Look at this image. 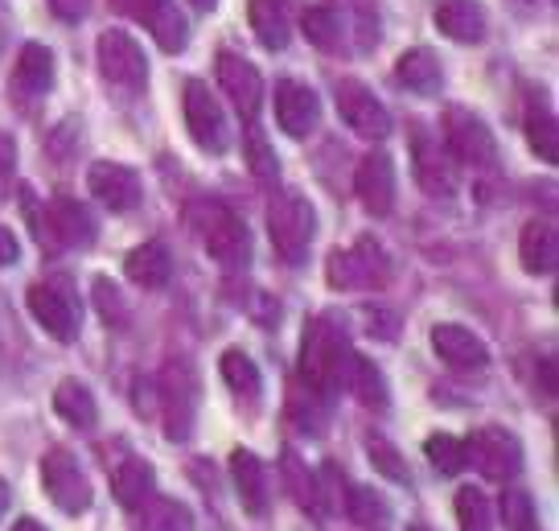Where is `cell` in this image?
<instances>
[{
  "label": "cell",
  "instance_id": "obj_13",
  "mask_svg": "<svg viewBox=\"0 0 559 531\" xmlns=\"http://www.w3.org/2000/svg\"><path fill=\"white\" fill-rule=\"evenodd\" d=\"M321 120V99H317L313 87H305L297 79H280L276 83V125L293 137V141H305L309 132Z\"/></svg>",
  "mask_w": 559,
  "mask_h": 531
},
{
  "label": "cell",
  "instance_id": "obj_21",
  "mask_svg": "<svg viewBox=\"0 0 559 531\" xmlns=\"http://www.w3.org/2000/svg\"><path fill=\"white\" fill-rule=\"evenodd\" d=\"M437 30L453 42H481L486 37V9L477 0H440L437 13Z\"/></svg>",
  "mask_w": 559,
  "mask_h": 531
},
{
  "label": "cell",
  "instance_id": "obj_4",
  "mask_svg": "<svg viewBox=\"0 0 559 531\" xmlns=\"http://www.w3.org/2000/svg\"><path fill=\"white\" fill-rule=\"evenodd\" d=\"M157 388L160 412H165V437L186 441L193 433V416H198V375L186 358H174V363H165Z\"/></svg>",
  "mask_w": 559,
  "mask_h": 531
},
{
  "label": "cell",
  "instance_id": "obj_1",
  "mask_svg": "<svg viewBox=\"0 0 559 531\" xmlns=\"http://www.w3.org/2000/svg\"><path fill=\"white\" fill-rule=\"evenodd\" d=\"M349 363H354V351L346 342V330L333 326L330 318H313L305 326V342H300V375L309 391L317 396H333V391L346 388L349 379Z\"/></svg>",
  "mask_w": 559,
  "mask_h": 531
},
{
  "label": "cell",
  "instance_id": "obj_29",
  "mask_svg": "<svg viewBox=\"0 0 559 531\" xmlns=\"http://www.w3.org/2000/svg\"><path fill=\"white\" fill-rule=\"evenodd\" d=\"M247 13H251V30H255V37L267 50H288L293 30H288V17H284L280 0H251Z\"/></svg>",
  "mask_w": 559,
  "mask_h": 531
},
{
  "label": "cell",
  "instance_id": "obj_35",
  "mask_svg": "<svg viewBox=\"0 0 559 531\" xmlns=\"http://www.w3.org/2000/svg\"><path fill=\"white\" fill-rule=\"evenodd\" d=\"M456 523L461 531H493V511H489V498L481 491H456Z\"/></svg>",
  "mask_w": 559,
  "mask_h": 531
},
{
  "label": "cell",
  "instance_id": "obj_23",
  "mask_svg": "<svg viewBox=\"0 0 559 531\" xmlns=\"http://www.w3.org/2000/svg\"><path fill=\"white\" fill-rule=\"evenodd\" d=\"M519 260L531 276H547V272H556L559 264V235L551 223H526L523 227V239H519Z\"/></svg>",
  "mask_w": 559,
  "mask_h": 531
},
{
  "label": "cell",
  "instance_id": "obj_27",
  "mask_svg": "<svg viewBox=\"0 0 559 531\" xmlns=\"http://www.w3.org/2000/svg\"><path fill=\"white\" fill-rule=\"evenodd\" d=\"M53 412L74 428H95V421H99V404H95L87 384H79V379H62L58 384V391H53Z\"/></svg>",
  "mask_w": 559,
  "mask_h": 531
},
{
  "label": "cell",
  "instance_id": "obj_18",
  "mask_svg": "<svg viewBox=\"0 0 559 531\" xmlns=\"http://www.w3.org/2000/svg\"><path fill=\"white\" fill-rule=\"evenodd\" d=\"M218 83H223L230 104L239 107L243 116H255V107L263 99V79L247 58H239V54H218Z\"/></svg>",
  "mask_w": 559,
  "mask_h": 531
},
{
  "label": "cell",
  "instance_id": "obj_47",
  "mask_svg": "<svg viewBox=\"0 0 559 531\" xmlns=\"http://www.w3.org/2000/svg\"><path fill=\"white\" fill-rule=\"evenodd\" d=\"M9 30H13V9H9V0H0V50L9 42Z\"/></svg>",
  "mask_w": 559,
  "mask_h": 531
},
{
  "label": "cell",
  "instance_id": "obj_28",
  "mask_svg": "<svg viewBox=\"0 0 559 531\" xmlns=\"http://www.w3.org/2000/svg\"><path fill=\"white\" fill-rule=\"evenodd\" d=\"M13 79H17V91H25V95H46L53 87V54L46 46H37V42H29L17 54Z\"/></svg>",
  "mask_w": 559,
  "mask_h": 531
},
{
  "label": "cell",
  "instance_id": "obj_49",
  "mask_svg": "<svg viewBox=\"0 0 559 531\" xmlns=\"http://www.w3.org/2000/svg\"><path fill=\"white\" fill-rule=\"evenodd\" d=\"M4 511H9V482L0 479V519H4Z\"/></svg>",
  "mask_w": 559,
  "mask_h": 531
},
{
  "label": "cell",
  "instance_id": "obj_17",
  "mask_svg": "<svg viewBox=\"0 0 559 531\" xmlns=\"http://www.w3.org/2000/svg\"><path fill=\"white\" fill-rule=\"evenodd\" d=\"M46 231H50L53 244H62V248H91L95 244V219L83 202H74V198H58L50 211H46Z\"/></svg>",
  "mask_w": 559,
  "mask_h": 531
},
{
  "label": "cell",
  "instance_id": "obj_5",
  "mask_svg": "<svg viewBox=\"0 0 559 531\" xmlns=\"http://www.w3.org/2000/svg\"><path fill=\"white\" fill-rule=\"evenodd\" d=\"M465 465L489 482H510L523 470V445L507 428H477L465 441Z\"/></svg>",
  "mask_w": 559,
  "mask_h": 531
},
{
  "label": "cell",
  "instance_id": "obj_19",
  "mask_svg": "<svg viewBox=\"0 0 559 531\" xmlns=\"http://www.w3.org/2000/svg\"><path fill=\"white\" fill-rule=\"evenodd\" d=\"M230 479H235V495H239L247 515L267 511V470H263V461L251 449L230 453Z\"/></svg>",
  "mask_w": 559,
  "mask_h": 531
},
{
  "label": "cell",
  "instance_id": "obj_20",
  "mask_svg": "<svg viewBox=\"0 0 559 531\" xmlns=\"http://www.w3.org/2000/svg\"><path fill=\"white\" fill-rule=\"evenodd\" d=\"M412 161H416V181L428 190V194H453L456 177H453V161L444 157V149L437 141H428L424 132H416L412 141Z\"/></svg>",
  "mask_w": 559,
  "mask_h": 531
},
{
  "label": "cell",
  "instance_id": "obj_45",
  "mask_svg": "<svg viewBox=\"0 0 559 531\" xmlns=\"http://www.w3.org/2000/svg\"><path fill=\"white\" fill-rule=\"evenodd\" d=\"M87 4H91V0H50V9L62 21H83V17H87Z\"/></svg>",
  "mask_w": 559,
  "mask_h": 531
},
{
  "label": "cell",
  "instance_id": "obj_38",
  "mask_svg": "<svg viewBox=\"0 0 559 531\" xmlns=\"http://www.w3.org/2000/svg\"><path fill=\"white\" fill-rule=\"evenodd\" d=\"M148 34L157 37V46L165 54H181L186 50V42H190V25H186V17L177 13V4H174V9H165V13L148 25Z\"/></svg>",
  "mask_w": 559,
  "mask_h": 531
},
{
  "label": "cell",
  "instance_id": "obj_44",
  "mask_svg": "<svg viewBox=\"0 0 559 531\" xmlns=\"http://www.w3.org/2000/svg\"><path fill=\"white\" fill-rule=\"evenodd\" d=\"M123 9L136 21H144V25H153L165 9H174V0H123Z\"/></svg>",
  "mask_w": 559,
  "mask_h": 531
},
{
  "label": "cell",
  "instance_id": "obj_37",
  "mask_svg": "<svg viewBox=\"0 0 559 531\" xmlns=\"http://www.w3.org/2000/svg\"><path fill=\"white\" fill-rule=\"evenodd\" d=\"M424 453H428V461L437 465L440 474H461V470H465V441H456L449 433L428 437V441H424Z\"/></svg>",
  "mask_w": 559,
  "mask_h": 531
},
{
  "label": "cell",
  "instance_id": "obj_41",
  "mask_svg": "<svg viewBox=\"0 0 559 531\" xmlns=\"http://www.w3.org/2000/svg\"><path fill=\"white\" fill-rule=\"evenodd\" d=\"M95 302H99V309H104V318L111 321V326H123V302H120V288L107 281V276H99L95 281Z\"/></svg>",
  "mask_w": 559,
  "mask_h": 531
},
{
  "label": "cell",
  "instance_id": "obj_31",
  "mask_svg": "<svg viewBox=\"0 0 559 531\" xmlns=\"http://www.w3.org/2000/svg\"><path fill=\"white\" fill-rule=\"evenodd\" d=\"M300 25H305V37L313 42L317 50L337 54V46H342V13H337V9H330V4H313V9H305Z\"/></svg>",
  "mask_w": 559,
  "mask_h": 531
},
{
  "label": "cell",
  "instance_id": "obj_26",
  "mask_svg": "<svg viewBox=\"0 0 559 531\" xmlns=\"http://www.w3.org/2000/svg\"><path fill=\"white\" fill-rule=\"evenodd\" d=\"M157 491V474H153V465L144 458H128L116 465V474H111V495H116V503L120 507H140L144 498Z\"/></svg>",
  "mask_w": 559,
  "mask_h": 531
},
{
  "label": "cell",
  "instance_id": "obj_11",
  "mask_svg": "<svg viewBox=\"0 0 559 531\" xmlns=\"http://www.w3.org/2000/svg\"><path fill=\"white\" fill-rule=\"evenodd\" d=\"M444 144H449L453 157H461L465 165H493V161H498L493 132L486 128L481 116H473L465 107H453V111L444 116Z\"/></svg>",
  "mask_w": 559,
  "mask_h": 531
},
{
  "label": "cell",
  "instance_id": "obj_25",
  "mask_svg": "<svg viewBox=\"0 0 559 531\" xmlns=\"http://www.w3.org/2000/svg\"><path fill=\"white\" fill-rule=\"evenodd\" d=\"M395 79H400V87H407L412 95H424V99L440 95V87H444V71H440V58L432 50L403 54L395 62Z\"/></svg>",
  "mask_w": 559,
  "mask_h": 531
},
{
  "label": "cell",
  "instance_id": "obj_12",
  "mask_svg": "<svg viewBox=\"0 0 559 531\" xmlns=\"http://www.w3.org/2000/svg\"><path fill=\"white\" fill-rule=\"evenodd\" d=\"M337 111H342V120H346L358 137H367V141H386V132H391L386 107L379 104L374 91H367L358 79H342V83H337Z\"/></svg>",
  "mask_w": 559,
  "mask_h": 531
},
{
  "label": "cell",
  "instance_id": "obj_6",
  "mask_svg": "<svg viewBox=\"0 0 559 531\" xmlns=\"http://www.w3.org/2000/svg\"><path fill=\"white\" fill-rule=\"evenodd\" d=\"M41 486L58 511L67 515H83L91 507V482L83 474V465L74 461V453L67 449H50L41 458Z\"/></svg>",
  "mask_w": 559,
  "mask_h": 531
},
{
  "label": "cell",
  "instance_id": "obj_15",
  "mask_svg": "<svg viewBox=\"0 0 559 531\" xmlns=\"http://www.w3.org/2000/svg\"><path fill=\"white\" fill-rule=\"evenodd\" d=\"M354 190H358V202L367 206L370 214H391L395 206V165L386 153H367L358 174H354Z\"/></svg>",
  "mask_w": 559,
  "mask_h": 531
},
{
  "label": "cell",
  "instance_id": "obj_50",
  "mask_svg": "<svg viewBox=\"0 0 559 531\" xmlns=\"http://www.w3.org/2000/svg\"><path fill=\"white\" fill-rule=\"evenodd\" d=\"M193 9H198V13H210V9H214V4H218V0H190Z\"/></svg>",
  "mask_w": 559,
  "mask_h": 531
},
{
  "label": "cell",
  "instance_id": "obj_48",
  "mask_svg": "<svg viewBox=\"0 0 559 531\" xmlns=\"http://www.w3.org/2000/svg\"><path fill=\"white\" fill-rule=\"evenodd\" d=\"M13 531H46V528H41L37 519H29V515H25V519H17V523H13Z\"/></svg>",
  "mask_w": 559,
  "mask_h": 531
},
{
  "label": "cell",
  "instance_id": "obj_2",
  "mask_svg": "<svg viewBox=\"0 0 559 531\" xmlns=\"http://www.w3.org/2000/svg\"><path fill=\"white\" fill-rule=\"evenodd\" d=\"M267 235H272V248L284 264H305L309 260V244L317 235V211L309 206V198L300 194H280L267 206Z\"/></svg>",
  "mask_w": 559,
  "mask_h": 531
},
{
  "label": "cell",
  "instance_id": "obj_14",
  "mask_svg": "<svg viewBox=\"0 0 559 531\" xmlns=\"http://www.w3.org/2000/svg\"><path fill=\"white\" fill-rule=\"evenodd\" d=\"M87 186L107 211L123 214L140 206V177L128 165H120V161H95L87 174Z\"/></svg>",
  "mask_w": 559,
  "mask_h": 531
},
{
  "label": "cell",
  "instance_id": "obj_36",
  "mask_svg": "<svg viewBox=\"0 0 559 531\" xmlns=\"http://www.w3.org/2000/svg\"><path fill=\"white\" fill-rule=\"evenodd\" d=\"M526 141H531V149H535L547 165H556L559 161L556 116H551V111H531V116H526Z\"/></svg>",
  "mask_w": 559,
  "mask_h": 531
},
{
  "label": "cell",
  "instance_id": "obj_30",
  "mask_svg": "<svg viewBox=\"0 0 559 531\" xmlns=\"http://www.w3.org/2000/svg\"><path fill=\"white\" fill-rule=\"evenodd\" d=\"M346 515L367 531H383L391 523V507H386V498L374 486H349Z\"/></svg>",
  "mask_w": 559,
  "mask_h": 531
},
{
  "label": "cell",
  "instance_id": "obj_39",
  "mask_svg": "<svg viewBox=\"0 0 559 531\" xmlns=\"http://www.w3.org/2000/svg\"><path fill=\"white\" fill-rule=\"evenodd\" d=\"M502 523L507 531H539V515L526 491H507L502 495Z\"/></svg>",
  "mask_w": 559,
  "mask_h": 531
},
{
  "label": "cell",
  "instance_id": "obj_10",
  "mask_svg": "<svg viewBox=\"0 0 559 531\" xmlns=\"http://www.w3.org/2000/svg\"><path fill=\"white\" fill-rule=\"evenodd\" d=\"M29 314L37 318V326L58 342H74L79 338V302L70 297L67 284L41 281L29 288Z\"/></svg>",
  "mask_w": 559,
  "mask_h": 531
},
{
  "label": "cell",
  "instance_id": "obj_8",
  "mask_svg": "<svg viewBox=\"0 0 559 531\" xmlns=\"http://www.w3.org/2000/svg\"><path fill=\"white\" fill-rule=\"evenodd\" d=\"M181 104H186V128H190L193 144L206 149V153H227V116H223V107L202 79H186V99Z\"/></svg>",
  "mask_w": 559,
  "mask_h": 531
},
{
  "label": "cell",
  "instance_id": "obj_43",
  "mask_svg": "<svg viewBox=\"0 0 559 531\" xmlns=\"http://www.w3.org/2000/svg\"><path fill=\"white\" fill-rule=\"evenodd\" d=\"M13 169H17V144H13V137H4V132H0V198L9 194Z\"/></svg>",
  "mask_w": 559,
  "mask_h": 531
},
{
  "label": "cell",
  "instance_id": "obj_32",
  "mask_svg": "<svg viewBox=\"0 0 559 531\" xmlns=\"http://www.w3.org/2000/svg\"><path fill=\"white\" fill-rule=\"evenodd\" d=\"M346 388L362 400L367 408H379L383 412L386 408V379L383 371L370 363V358H362V354H354V363H349V379H346Z\"/></svg>",
  "mask_w": 559,
  "mask_h": 531
},
{
  "label": "cell",
  "instance_id": "obj_33",
  "mask_svg": "<svg viewBox=\"0 0 559 531\" xmlns=\"http://www.w3.org/2000/svg\"><path fill=\"white\" fill-rule=\"evenodd\" d=\"M280 465H284V486H288V495L297 498V507H305V511H313V515L325 511V503H321V482L300 465L297 453H284Z\"/></svg>",
  "mask_w": 559,
  "mask_h": 531
},
{
  "label": "cell",
  "instance_id": "obj_3",
  "mask_svg": "<svg viewBox=\"0 0 559 531\" xmlns=\"http://www.w3.org/2000/svg\"><path fill=\"white\" fill-rule=\"evenodd\" d=\"M198 231H202V248L210 260H218L223 268H243L251 256V235H247L243 219L235 211H227L223 202H206V206H193Z\"/></svg>",
  "mask_w": 559,
  "mask_h": 531
},
{
  "label": "cell",
  "instance_id": "obj_40",
  "mask_svg": "<svg viewBox=\"0 0 559 531\" xmlns=\"http://www.w3.org/2000/svg\"><path fill=\"white\" fill-rule=\"evenodd\" d=\"M370 461H374V470L379 474H386L391 482H407L412 474H407V465H403L400 449L391 441H383V437H370Z\"/></svg>",
  "mask_w": 559,
  "mask_h": 531
},
{
  "label": "cell",
  "instance_id": "obj_24",
  "mask_svg": "<svg viewBox=\"0 0 559 531\" xmlns=\"http://www.w3.org/2000/svg\"><path fill=\"white\" fill-rule=\"evenodd\" d=\"M132 531H193V511L177 498L148 495L132 507Z\"/></svg>",
  "mask_w": 559,
  "mask_h": 531
},
{
  "label": "cell",
  "instance_id": "obj_46",
  "mask_svg": "<svg viewBox=\"0 0 559 531\" xmlns=\"http://www.w3.org/2000/svg\"><path fill=\"white\" fill-rule=\"evenodd\" d=\"M17 256H21L17 235H13V231H9V227H0V268L17 264Z\"/></svg>",
  "mask_w": 559,
  "mask_h": 531
},
{
  "label": "cell",
  "instance_id": "obj_16",
  "mask_svg": "<svg viewBox=\"0 0 559 531\" xmlns=\"http://www.w3.org/2000/svg\"><path fill=\"white\" fill-rule=\"evenodd\" d=\"M432 351H437L453 371H481L489 363L486 342L473 334V330H465V326H456V321H444V326L432 330Z\"/></svg>",
  "mask_w": 559,
  "mask_h": 531
},
{
  "label": "cell",
  "instance_id": "obj_34",
  "mask_svg": "<svg viewBox=\"0 0 559 531\" xmlns=\"http://www.w3.org/2000/svg\"><path fill=\"white\" fill-rule=\"evenodd\" d=\"M223 379H227V388L239 396V400H247V404H255L260 400V367L247 358L243 351H227L223 354Z\"/></svg>",
  "mask_w": 559,
  "mask_h": 531
},
{
  "label": "cell",
  "instance_id": "obj_9",
  "mask_svg": "<svg viewBox=\"0 0 559 531\" xmlns=\"http://www.w3.org/2000/svg\"><path fill=\"white\" fill-rule=\"evenodd\" d=\"M325 276H330L333 288H379L391 276V264L379 244H354L346 251H333L330 264H325Z\"/></svg>",
  "mask_w": 559,
  "mask_h": 531
},
{
  "label": "cell",
  "instance_id": "obj_42",
  "mask_svg": "<svg viewBox=\"0 0 559 531\" xmlns=\"http://www.w3.org/2000/svg\"><path fill=\"white\" fill-rule=\"evenodd\" d=\"M247 144H251V149H247V157H251V169H255L260 177H272V174H276V161L267 157V144H263V137L255 132V128H251Z\"/></svg>",
  "mask_w": 559,
  "mask_h": 531
},
{
  "label": "cell",
  "instance_id": "obj_22",
  "mask_svg": "<svg viewBox=\"0 0 559 531\" xmlns=\"http://www.w3.org/2000/svg\"><path fill=\"white\" fill-rule=\"evenodd\" d=\"M123 272H128V281L140 284V288H165L169 276H174V256H169V248H165L160 239H148V244H140L136 251H128Z\"/></svg>",
  "mask_w": 559,
  "mask_h": 531
},
{
  "label": "cell",
  "instance_id": "obj_7",
  "mask_svg": "<svg viewBox=\"0 0 559 531\" xmlns=\"http://www.w3.org/2000/svg\"><path fill=\"white\" fill-rule=\"evenodd\" d=\"M99 71H104L107 83H116L123 91H140L148 83V58L140 50V42L132 34H123V30H107L99 34Z\"/></svg>",
  "mask_w": 559,
  "mask_h": 531
}]
</instances>
